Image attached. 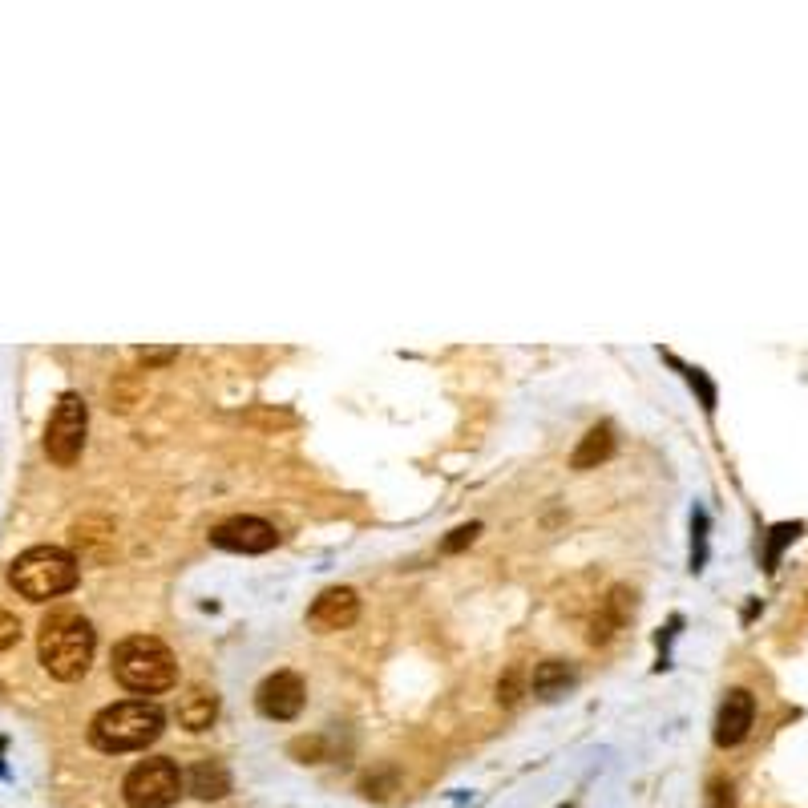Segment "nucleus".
<instances>
[{
  "mask_svg": "<svg viewBox=\"0 0 808 808\" xmlns=\"http://www.w3.org/2000/svg\"><path fill=\"white\" fill-rule=\"evenodd\" d=\"M93 647H97V635L85 615H77V611L45 615L41 635H37V659L53 679H61V683L81 679L93 663Z\"/></svg>",
  "mask_w": 808,
  "mask_h": 808,
  "instance_id": "f257e3e1",
  "label": "nucleus"
},
{
  "mask_svg": "<svg viewBox=\"0 0 808 808\" xmlns=\"http://www.w3.org/2000/svg\"><path fill=\"white\" fill-rule=\"evenodd\" d=\"M166 728V716L162 707L150 703V699H122V703H110L101 707V712L89 720V744L97 752H138L146 744H154Z\"/></svg>",
  "mask_w": 808,
  "mask_h": 808,
  "instance_id": "f03ea898",
  "label": "nucleus"
},
{
  "mask_svg": "<svg viewBox=\"0 0 808 808\" xmlns=\"http://www.w3.org/2000/svg\"><path fill=\"white\" fill-rule=\"evenodd\" d=\"M110 671L134 695H158V691H166V687L178 683L174 651L162 639H154V635H130V639H122L114 647V655H110Z\"/></svg>",
  "mask_w": 808,
  "mask_h": 808,
  "instance_id": "7ed1b4c3",
  "label": "nucleus"
},
{
  "mask_svg": "<svg viewBox=\"0 0 808 808\" xmlns=\"http://www.w3.org/2000/svg\"><path fill=\"white\" fill-rule=\"evenodd\" d=\"M9 582L21 598L29 602H49V598H61L69 594L77 582H81V566L69 550L61 546H29L25 554L13 558L9 566Z\"/></svg>",
  "mask_w": 808,
  "mask_h": 808,
  "instance_id": "20e7f679",
  "label": "nucleus"
},
{
  "mask_svg": "<svg viewBox=\"0 0 808 808\" xmlns=\"http://www.w3.org/2000/svg\"><path fill=\"white\" fill-rule=\"evenodd\" d=\"M182 772L170 756H150L134 764L122 780V796L130 808H170L182 796Z\"/></svg>",
  "mask_w": 808,
  "mask_h": 808,
  "instance_id": "39448f33",
  "label": "nucleus"
},
{
  "mask_svg": "<svg viewBox=\"0 0 808 808\" xmlns=\"http://www.w3.org/2000/svg\"><path fill=\"white\" fill-rule=\"evenodd\" d=\"M85 429H89V409L77 392H61L57 409L45 425V453L53 465H73L85 449Z\"/></svg>",
  "mask_w": 808,
  "mask_h": 808,
  "instance_id": "423d86ee",
  "label": "nucleus"
},
{
  "mask_svg": "<svg viewBox=\"0 0 808 808\" xmlns=\"http://www.w3.org/2000/svg\"><path fill=\"white\" fill-rule=\"evenodd\" d=\"M303 703H308V687H303V679H299L295 671H275V675H267V679L259 683V691H255L259 716L279 720V724L295 720V716L303 712Z\"/></svg>",
  "mask_w": 808,
  "mask_h": 808,
  "instance_id": "0eeeda50",
  "label": "nucleus"
},
{
  "mask_svg": "<svg viewBox=\"0 0 808 808\" xmlns=\"http://www.w3.org/2000/svg\"><path fill=\"white\" fill-rule=\"evenodd\" d=\"M211 542H215L219 550H231V554H267V550H275L279 534H275L271 522L251 518V514H239V518L219 522V526L211 530Z\"/></svg>",
  "mask_w": 808,
  "mask_h": 808,
  "instance_id": "6e6552de",
  "label": "nucleus"
},
{
  "mask_svg": "<svg viewBox=\"0 0 808 808\" xmlns=\"http://www.w3.org/2000/svg\"><path fill=\"white\" fill-rule=\"evenodd\" d=\"M360 619V594L352 586H328L308 611V623L320 631V635H332V631H348L352 623Z\"/></svg>",
  "mask_w": 808,
  "mask_h": 808,
  "instance_id": "1a4fd4ad",
  "label": "nucleus"
},
{
  "mask_svg": "<svg viewBox=\"0 0 808 808\" xmlns=\"http://www.w3.org/2000/svg\"><path fill=\"white\" fill-rule=\"evenodd\" d=\"M752 724H756V699H752V691L732 687L724 695V703H720V712H716V744L720 748L744 744L748 732H752Z\"/></svg>",
  "mask_w": 808,
  "mask_h": 808,
  "instance_id": "9d476101",
  "label": "nucleus"
},
{
  "mask_svg": "<svg viewBox=\"0 0 808 808\" xmlns=\"http://www.w3.org/2000/svg\"><path fill=\"white\" fill-rule=\"evenodd\" d=\"M215 720H219V695H215V691L190 687V691L178 699V724H182L186 732H207Z\"/></svg>",
  "mask_w": 808,
  "mask_h": 808,
  "instance_id": "9b49d317",
  "label": "nucleus"
},
{
  "mask_svg": "<svg viewBox=\"0 0 808 808\" xmlns=\"http://www.w3.org/2000/svg\"><path fill=\"white\" fill-rule=\"evenodd\" d=\"M186 792L198 796V800H223L231 792V772L219 764V760H198L186 776H182Z\"/></svg>",
  "mask_w": 808,
  "mask_h": 808,
  "instance_id": "f8f14e48",
  "label": "nucleus"
},
{
  "mask_svg": "<svg viewBox=\"0 0 808 808\" xmlns=\"http://www.w3.org/2000/svg\"><path fill=\"white\" fill-rule=\"evenodd\" d=\"M631 598H635V594H631ZM631 598H627V586H615L611 598H602V619H594V631H590L594 643H606V639H611V635L631 619V611H635Z\"/></svg>",
  "mask_w": 808,
  "mask_h": 808,
  "instance_id": "ddd939ff",
  "label": "nucleus"
},
{
  "mask_svg": "<svg viewBox=\"0 0 808 808\" xmlns=\"http://www.w3.org/2000/svg\"><path fill=\"white\" fill-rule=\"evenodd\" d=\"M570 683H574V667H570L566 659H546V663H538L534 675H530V687H534V695H542V699L566 695Z\"/></svg>",
  "mask_w": 808,
  "mask_h": 808,
  "instance_id": "4468645a",
  "label": "nucleus"
},
{
  "mask_svg": "<svg viewBox=\"0 0 808 808\" xmlns=\"http://www.w3.org/2000/svg\"><path fill=\"white\" fill-rule=\"evenodd\" d=\"M611 453H615V433H611V425H598V429H590V433L582 437V445L574 449L570 465H574V469H594V465H602Z\"/></svg>",
  "mask_w": 808,
  "mask_h": 808,
  "instance_id": "2eb2a0df",
  "label": "nucleus"
},
{
  "mask_svg": "<svg viewBox=\"0 0 808 808\" xmlns=\"http://www.w3.org/2000/svg\"><path fill=\"white\" fill-rule=\"evenodd\" d=\"M707 808H736V784L728 776L707 780Z\"/></svg>",
  "mask_w": 808,
  "mask_h": 808,
  "instance_id": "dca6fc26",
  "label": "nucleus"
},
{
  "mask_svg": "<svg viewBox=\"0 0 808 808\" xmlns=\"http://www.w3.org/2000/svg\"><path fill=\"white\" fill-rule=\"evenodd\" d=\"M796 534H800V526H788V522H784V526H776V530H772V546H768V554H764V562H768V570H772V566H776V558H780V546H784V542H792V538H796Z\"/></svg>",
  "mask_w": 808,
  "mask_h": 808,
  "instance_id": "f3484780",
  "label": "nucleus"
},
{
  "mask_svg": "<svg viewBox=\"0 0 808 808\" xmlns=\"http://www.w3.org/2000/svg\"><path fill=\"white\" fill-rule=\"evenodd\" d=\"M17 639H21V619L9 615V611H0V651H9Z\"/></svg>",
  "mask_w": 808,
  "mask_h": 808,
  "instance_id": "a211bd4d",
  "label": "nucleus"
},
{
  "mask_svg": "<svg viewBox=\"0 0 808 808\" xmlns=\"http://www.w3.org/2000/svg\"><path fill=\"white\" fill-rule=\"evenodd\" d=\"M481 534V522H469V526H457L453 530V538H445V554H457L461 546H469L473 538Z\"/></svg>",
  "mask_w": 808,
  "mask_h": 808,
  "instance_id": "6ab92c4d",
  "label": "nucleus"
},
{
  "mask_svg": "<svg viewBox=\"0 0 808 808\" xmlns=\"http://www.w3.org/2000/svg\"><path fill=\"white\" fill-rule=\"evenodd\" d=\"M178 356V348H138V360L142 364H166V360H174Z\"/></svg>",
  "mask_w": 808,
  "mask_h": 808,
  "instance_id": "aec40b11",
  "label": "nucleus"
},
{
  "mask_svg": "<svg viewBox=\"0 0 808 808\" xmlns=\"http://www.w3.org/2000/svg\"><path fill=\"white\" fill-rule=\"evenodd\" d=\"M320 752H324V744H320V740H295V744H291V756H312L308 764H316V756H320Z\"/></svg>",
  "mask_w": 808,
  "mask_h": 808,
  "instance_id": "412c9836",
  "label": "nucleus"
},
{
  "mask_svg": "<svg viewBox=\"0 0 808 808\" xmlns=\"http://www.w3.org/2000/svg\"><path fill=\"white\" fill-rule=\"evenodd\" d=\"M0 752H5V740H0ZM0 776H5V764H0Z\"/></svg>",
  "mask_w": 808,
  "mask_h": 808,
  "instance_id": "4be33fe9",
  "label": "nucleus"
},
{
  "mask_svg": "<svg viewBox=\"0 0 808 808\" xmlns=\"http://www.w3.org/2000/svg\"><path fill=\"white\" fill-rule=\"evenodd\" d=\"M566 808H570V804H566Z\"/></svg>",
  "mask_w": 808,
  "mask_h": 808,
  "instance_id": "5701e85b",
  "label": "nucleus"
}]
</instances>
